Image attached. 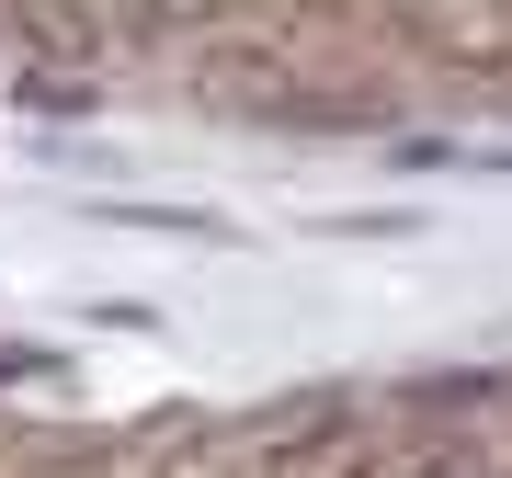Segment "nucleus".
Here are the masks:
<instances>
[{
	"mask_svg": "<svg viewBox=\"0 0 512 478\" xmlns=\"http://www.w3.org/2000/svg\"><path fill=\"white\" fill-rule=\"evenodd\" d=\"M148 12H160V23H228L239 0H148Z\"/></svg>",
	"mask_w": 512,
	"mask_h": 478,
	"instance_id": "423d86ee",
	"label": "nucleus"
},
{
	"mask_svg": "<svg viewBox=\"0 0 512 478\" xmlns=\"http://www.w3.org/2000/svg\"><path fill=\"white\" fill-rule=\"evenodd\" d=\"M376 422H308L296 444H274V456H262L251 478H376Z\"/></svg>",
	"mask_w": 512,
	"mask_h": 478,
	"instance_id": "7ed1b4c3",
	"label": "nucleus"
},
{
	"mask_svg": "<svg viewBox=\"0 0 512 478\" xmlns=\"http://www.w3.org/2000/svg\"><path fill=\"white\" fill-rule=\"evenodd\" d=\"M501 399V376H421L410 387V410H490Z\"/></svg>",
	"mask_w": 512,
	"mask_h": 478,
	"instance_id": "39448f33",
	"label": "nucleus"
},
{
	"mask_svg": "<svg viewBox=\"0 0 512 478\" xmlns=\"http://www.w3.org/2000/svg\"><path fill=\"white\" fill-rule=\"evenodd\" d=\"M12 35H23V57H46L57 80L103 69V12L92 0H12Z\"/></svg>",
	"mask_w": 512,
	"mask_h": 478,
	"instance_id": "f03ea898",
	"label": "nucleus"
},
{
	"mask_svg": "<svg viewBox=\"0 0 512 478\" xmlns=\"http://www.w3.org/2000/svg\"><path fill=\"white\" fill-rule=\"evenodd\" d=\"M444 69H512V0H399Z\"/></svg>",
	"mask_w": 512,
	"mask_h": 478,
	"instance_id": "f257e3e1",
	"label": "nucleus"
},
{
	"mask_svg": "<svg viewBox=\"0 0 512 478\" xmlns=\"http://www.w3.org/2000/svg\"><path fill=\"white\" fill-rule=\"evenodd\" d=\"M376 478H512V456H478V444H399V456H376Z\"/></svg>",
	"mask_w": 512,
	"mask_h": 478,
	"instance_id": "20e7f679",
	"label": "nucleus"
}]
</instances>
